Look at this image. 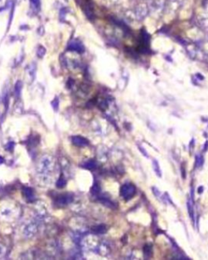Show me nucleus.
I'll return each instance as SVG.
<instances>
[{"instance_id":"a211bd4d","label":"nucleus","mask_w":208,"mask_h":260,"mask_svg":"<svg viewBox=\"0 0 208 260\" xmlns=\"http://www.w3.org/2000/svg\"><path fill=\"white\" fill-rule=\"evenodd\" d=\"M187 207H188V211L189 213V215H190V218L194 220V211H193V207H192L189 201H188V202H187Z\"/></svg>"},{"instance_id":"f8f14e48","label":"nucleus","mask_w":208,"mask_h":260,"mask_svg":"<svg viewBox=\"0 0 208 260\" xmlns=\"http://www.w3.org/2000/svg\"><path fill=\"white\" fill-rule=\"evenodd\" d=\"M21 89H22V83H21V81H17L16 85H15V95H16V98L20 97Z\"/></svg>"},{"instance_id":"9b49d317","label":"nucleus","mask_w":208,"mask_h":260,"mask_svg":"<svg viewBox=\"0 0 208 260\" xmlns=\"http://www.w3.org/2000/svg\"><path fill=\"white\" fill-rule=\"evenodd\" d=\"M96 167H97V163H96L94 160H89L86 163H85L84 165H83V168H86V169H90V170L94 169Z\"/></svg>"},{"instance_id":"423d86ee","label":"nucleus","mask_w":208,"mask_h":260,"mask_svg":"<svg viewBox=\"0 0 208 260\" xmlns=\"http://www.w3.org/2000/svg\"><path fill=\"white\" fill-rule=\"evenodd\" d=\"M72 144L76 146L83 147L89 145V141L86 138H85L81 136H74L72 137Z\"/></svg>"},{"instance_id":"6e6552de","label":"nucleus","mask_w":208,"mask_h":260,"mask_svg":"<svg viewBox=\"0 0 208 260\" xmlns=\"http://www.w3.org/2000/svg\"><path fill=\"white\" fill-rule=\"evenodd\" d=\"M23 194L24 196L26 198V199L28 200V201H29V202H32V201L34 200L35 196H34V194H33V189L29 188V187H24Z\"/></svg>"},{"instance_id":"412c9836","label":"nucleus","mask_w":208,"mask_h":260,"mask_svg":"<svg viewBox=\"0 0 208 260\" xmlns=\"http://www.w3.org/2000/svg\"><path fill=\"white\" fill-rule=\"evenodd\" d=\"M51 104H52V107H54V109H55V111L57 110V109H58V107H59V100H58V98H55V99H54V100L52 101Z\"/></svg>"},{"instance_id":"20e7f679","label":"nucleus","mask_w":208,"mask_h":260,"mask_svg":"<svg viewBox=\"0 0 208 260\" xmlns=\"http://www.w3.org/2000/svg\"><path fill=\"white\" fill-rule=\"evenodd\" d=\"M68 50L72 51L78 52V53H83L85 51V47L81 42H79L77 40H73L72 42H70L69 44H68Z\"/></svg>"},{"instance_id":"5701e85b","label":"nucleus","mask_w":208,"mask_h":260,"mask_svg":"<svg viewBox=\"0 0 208 260\" xmlns=\"http://www.w3.org/2000/svg\"><path fill=\"white\" fill-rule=\"evenodd\" d=\"M13 147H14V142H9L6 146V148L9 151H12L13 150Z\"/></svg>"},{"instance_id":"39448f33","label":"nucleus","mask_w":208,"mask_h":260,"mask_svg":"<svg viewBox=\"0 0 208 260\" xmlns=\"http://www.w3.org/2000/svg\"><path fill=\"white\" fill-rule=\"evenodd\" d=\"M52 164L51 160L47 158H43L42 159V161L40 163V172H42L44 174L48 173L51 172V169Z\"/></svg>"},{"instance_id":"f03ea898","label":"nucleus","mask_w":208,"mask_h":260,"mask_svg":"<svg viewBox=\"0 0 208 260\" xmlns=\"http://www.w3.org/2000/svg\"><path fill=\"white\" fill-rule=\"evenodd\" d=\"M72 201H73V197L71 194H64L58 195V197L55 198V202L59 207H64L71 203Z\"/></svg>"},{"instance_id":"4468645a","label":"nucleus","mask_w":208,"mask_h":260,"mask_svg":"<svg viewBox=\"0 0 208 260\" xmlns=\"http://www.w3.org/2000/svg\"><path fill=\"white\" fill-rule=\"evenodd\" d=\"M153 167H154V169H155V172H156V174H157L159 177H161V171H160V168H159V163H158V162H157V160H155V159L153 161Z\"/></svg>"},{"instance_id":"2eb2a0df","label":"nucleus","mask_w":208,"mask_h":260,"mask_svg":"<svg viewBox=\"0 0 208 260\" xmlns=\"http://www.w3.org/2000/svg\"><path fill=\"white\" fill-rule=\"evenodd\" d=\"M37 54H38V57H43L44 55L46 54V49L44 48L43 46H39L38 49V51H37Z\"/></svg>"},{"instance_id":"b1692460","label":"nucleus","mask_w":208,"mask_h":260,"mask_svg":"<svg viewBox=\"0 0 208 260\" xmlns=\"http://www.w3.org/2000/svg\"><path fill=\"white\" fill-rule=\"evenodd\" d=\"M207 148H208V142H206V145L204 146V151H207Z\"/></svg>"},{"instance_id":"4be33fe9","label":"nucleus","mask_w":208,"mask_h":260,"mask_svg":"<svg viewBox=\"0 0 208 260\" xmlns=\"http://www.w3.org/2000/svg\"><path fill=\"white\" fill-rule=\"evenodd\" d=\"M31 3H32L33 7L38 8L40 6V0H31Z\"/></svg>"},{"instance_id":"393cba45","label":"nucleus","mask_w":208,"mask_h":260,"mask_svg":"<svg viewBox=\"0 0 208 260\" xmlns=\"http://www.w3.org/2000/svg\"><path fill=\"white\" fill-rule=\"evenodd\" d=\"M4 163V159H3L2 156H0V164H2Z\"/></svg>"},{"instance_id":"f257e3e1","label":"nucleus","mask_w":208,"mask_h":260,"mask_svg":"<svg viewBox=\"0 0 208 260\" xmlns=\"http://www.w3.org/2000/svg\"><path fill=\"white\" fill-rule=\"evenodd\" d=\"M135 187L131 184H125L120 189V194L124 199H130L135 194Z\"/></svg>"},{"instance_id":"9d476101","label":"nucleus","mask_w":208,"mask_h":260,"mask_svg":"<svg viewBox=\"0 0 208 260\" xmlns=\"http://www.w3.org/2000/svg\"><path fill=\"white\" fill-rule=\"evenodd\" d=\"M150 35L145 29L142 30V40L143 42V46H148L149 43H150Z\"/></svg>"},{"instance_id":"dca6fc26","label":"nucleus","mask_w":208,"mask_h":260,"mask_svg":"<svg viewBox=\"0 0 208 260\" xmlns=\"http://www.w3.org/2000/svg\"><path fill=\"white\" fill-rule=\"evenodd\" d=\"M100 192V187L98 184H94L93 185V187L91 188V193L93 194H98Z\"/></svg>"},{"instance_id":"0eeeda50","label":"nucleus","mask_w":208,"mask_h":260,"mask_svg":"<svg viewBox=\"0 0 208 260\" xmlns=\"http://www.w3.org/2000/svg\"><path fill=\"white\" fill-rule=\"evenodd\" d=\"M83 10H84L85 14L87 16V18H89L90 20H92L94 18V9H93L92 5L90 3L85 2L83 5Z\"/></svg>"},{"instance_id":"6ab92c4d","label":"nucleus","mask_w":208,"mask_h":260,"mask_svg":"<svg viewBox=\"0 0 208 260\" xmlns=\"http://www.w3.org/2000/svg\"><path fill=\"white\" fill-rule=\"evenodd\" d=\"M144 253L147 255H150L151 253H152V248L151 246H149V245H146V246H144Z\"/></svg>"},{"instance_id":"a878e982","label":"nucleus","mask_w":208,"mask_h":260,"mask_svg":"<svg viewBox=\"0 0 208 260\" xmlns=\"http://www.w3.org/2000/svg\"><path fill=\"white\" fill-rule=\"evenodd\" d=\"M198 189H199V190H198V192L199 194H201V193H202V186H201V187H200V188Z\"/></svg>"},{"instance_id":"ddd939ff","label":"nucleus","mask_w":208,"mask_h":260,"mask_svg":"<svg viewBox=\"0 0 208 260\" xmlns=\"http://www.w3.org/2000/svg\"><path fill=\"white\" fill-rule=\"evenodd\" d=\"M66 185V180L64 179L63 176H61L56 182V187L57 188H64Z\"/></svg>"},{"instance_id":"f3484780","label":"nucleus","mask_w":208,"mask_h":260,"mask_svg":"<svg viewBox=\"0 0 208 260\" xmlns=\"http://www.w3.org/2000/svg\"><path fill=\"white\" fill-rule=\"evenodd\" d=\"M203 163V157L202 155L196 156V167H200Z\"/></svg>"},{"instance_id":"7ed1b4c3","label":"nucleus","mask_w":208,"mask_h":260,"mask_svg":"<svg viewBox=\"0 0 208 260\" xmlns=\"http://www.w3.org/2000/svg\"><path fill=\"white\" fill-rule=\"evenodd\" d=\"M39 224H40V222L38 220L29 224L25 229V232H24L25 236L26 237H31L33 236H34V234L38 232V228L39 226Z\"/></svg>"},{"instance_id":"1a4fd4ad","label":"nucleus","mask_w":208,"mask_h":260,"mask_svg":"<svg viewBox=\"0 0 208 260\" xmlns=\"http://www.w3.org/2000/svg\"><path fill=\"white\" fill-rule=\"evenodd\" d=\"M92 232L96 234H103L107 232V228L106 226L103 224H100V225H97L93 227Z\"/></svg>"},{"instance_id":"bb28decb","label":"nucleus","mask_w":208,"mask_h":260,"mask_svg":"<svg viewBox=\"0 0 208 260\" xmlns=\"http://www.w3.org/2000/svg\"><path fill=\"white\" fill-rule=\"evenodd\" d=\"M183 169H184V168H183V167H182V172H184V170H183ZM182 176H183V178H185V174H184V173H183V175H182Z\"/></svg>"},{"instance_id":"aec40b11","label":"nucleus","mask_w":208,"mask_h":260,"mask_svg":"<svg viewBox=\"0 0 208 260\" xmlns=\"http://www.w3.org/2000/svg\"><path fill=\"white\" fill-rule=\"evenodd\" d=\"M101 202H102V203L105 204V205L107 206V207H111V208L114 207L113 202H110V201H108L107 199H101Z\"/></svg>"}]
</instances>
